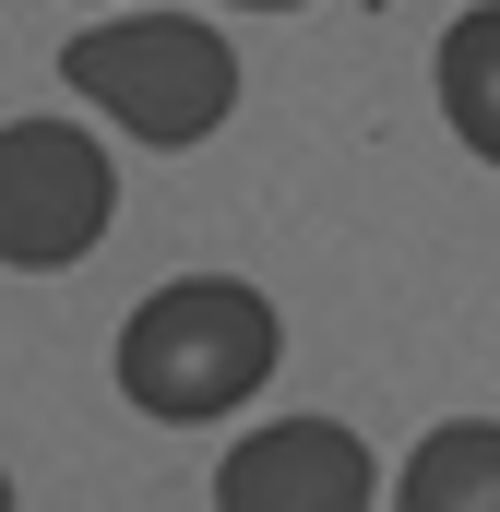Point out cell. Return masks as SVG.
Here are the masks:
<instances>
[{
  "label": "cell",
  "mask_w": 500,
  "mask_h": 512,
  "mask_svg": "<svg viewBox=\"0 0 500 512\" xmlns=\"http://www.w3.org/2000/svg\"><path fill=\"white\" fill-rule=\"evenodd\" d=\"M274 298L239 286V274H179V286H155L143 310L120 322V393L143 417H167V429H203V417H227L250 393L274 382Z\"/></svg>",
  "instance_id": "obj_1"
},
{
  "label": "cell",
  "mask_w": 500,
  "mask_h": 512,
  "mask_svg": "<svg viewBox=\"0 0 500 512\" xmlns=\"http://www.w3.org/2000/svg\"><path fill=\"white\" fill-rule=\"evenodd\" d=\"M60 72H72V96L84 108H108L131 143H203V131L239 108V60H227V36L215 24H179V12H131V24H84L72 48H60Z\"/></svg>",
  "instance_id": "obj_2"
},
{
  "label": "cell",
  "mask_w": 500,
  "mask_h": 512,
  "mask_svg": "<svg viewBox=\"0 0 500 512\" xmlns=\"http://www.w3.org/2000/svg\"><path fill=\"white\" fill-rule=\"evenodd\" d=\"M120 215V167L108 143L72 120H12L0 131V262L12 274H60L108 239Z\"/></svg>",
  "instance_id": "obj_3"
},
{
  "label": "cell",
  "mask_w": 500,
  "mask_h": 512,
  "mask_svg": "<svg viewBox=\"0 0 500 512\" xmlns=\"http://www.w3.org/2000/svg\"><path fill=\"white\" fill-rule=\"evenodd\" d=\"M370 489L381 477H370V453H358L346 417H274V429H250L215 465V501L227 512H358Z\"/></svg>",
  "instance_id": "obj_4"
},
{
  "label": "cell",
  "mask_w": 500,
  "mask_h": 512,
  "mask_svg": "<svg viewBox=\"0 0 500 512\" xmlns=\"http://www.w3.org/2000/svg\"><path fill=\"white\" fill-rule=\"evenodd\" d=\"M393 501L405 512H500V417H441V429L405 453Z\"/></svg>",
  "instance_id": "obj_5"
},
{
  "label": "cell",
  "mask_w": 500,
  "mask_h": 512,
  "mask_svg": "<svg viewBox=\"0 0 500 512\" xmlns=\"http://www.w3.org/2000/svg\"><path fill=\"white\" fill-rule=\"evenodd\" d=\"M429 84H441V120L500 167V0H477V12H453V24H441Z\"/></svg>",
  "instance_id": "obj_6"
},
{
  "label": "cell",
  "mask_w": 500,
  "mask_h": 512,
  "mask_svg": "<svg viewBox=\"0 0 500 512\" xmlns=\"http://www.w3.org/2000/svg\"><path fill=\"white\" fill-rule=\"evenodd\" d=\"M239 12H298V0H239Z\"/></svg>",
  "instance_id": "obj_7"
}]
</instances>
